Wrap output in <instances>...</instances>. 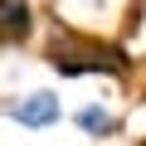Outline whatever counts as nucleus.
Listing matches in <instances>:
<instances>
[{
	"instance_id": "obj_1",
	"label": "nucleus",
	"mask_w": 146,
	"mask_h": 146,
	"mask_svg": "<svg viewBox=\"0 0 146 146\" xmlns=\"http://www.w3.org/2000/svg\"><path fill=\"white\" fill-rule=\"evenodd\" d=\"M39 63L63 83H83V78H102V83H117V88L136 83V58L122 39L68 25V20H44Z\"/></svg>"
},
{
	"instance_id": "obj_2",
	"label": "nucleus",
	"mask_w": 146,
	"mask_h": 146,
	"mask_svg": "<svg viewBox=\"0 0 146 146\" xmlns=\"http://www.w3.org/2000/svg\"><path fill=\"white\" fill-rule=\"evenodd\" d=\"M0 117L39 136V131H54L58 122H68V107H63V93L44 83V88H25V93H0Z\"/></svg>"
},
{
	"instance_id": "obj_3",
	"label": "nucleus",
	"mask_w": 146,
	"mask_h": 146,
	"mask_svg": "<svg viewBox=\"0 0 146 146\" xmlns=\"http://www.w3.org/2000/svg\"><path fill=\"white\" fill-rule=\"evenodd\" d=\"M68 122L78 127L83 141H98V146L127 136V107L112 102V98H88V102H78V107L68 112Z\"/></svg>"
},
{
	"instance_id": "obj_4",
	"label": "nucleus",
	"mask_w": 146,
	"mask_h": 146,
	"mask_svg": "<svg viewBox=\"0 0 146 146\" xmlns=\"http://www.w3.org/2000/svg\"><path fill=\"white\" fill-rule=\"evenodd\" d=\"M44 34V15L34 0H0V49L15 54V49H34Z\"/></svg>"
},
{
	"instance_id": "obj_5",
	"label": "nucleus",
	"mask_w": 146,
	"mask_h": 146,
	"mask_svg": "<svg viewBox=\"0 0 146 146\" xmlns=\"http://www.w3.org/2000/svg\"><path fill=\"white\" fill-rule=\"evenodd\" d=\"M136 102H146V58H136V83H131Z\"/></svg>"
},
{
	"instance_id": "obj_6",
	"label": "nucleus",
	"mask_w": 146,
	"mask_h": 146,
	"mask_svg": "<svg viewBox=\"0 0 146 146\" xmlns=\"http://www.w3.org/2000/svg\"><path fill=\"white\" fill-rule=\"evenodd\" d=\"M83 5H93V10H102V5H107V0H83Z\"/></svg>"
},
{
	"instance_id": "obj_7",
	"label": "nucleus",
	"mask_w": 146,
	"mask_h": 146,
	"mask_svg": "<svg viewBox=\"0 0 146 146\" xmlns=\"http://www.w3.org/2000/svg\"><path fill=\"white\" fill-rule=\"evenodd\" d=\"M131 146H146V136H136V141H131Z\"/></svg>"
}]
</instances>
